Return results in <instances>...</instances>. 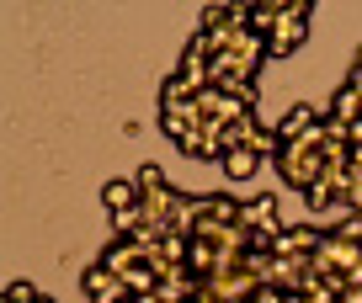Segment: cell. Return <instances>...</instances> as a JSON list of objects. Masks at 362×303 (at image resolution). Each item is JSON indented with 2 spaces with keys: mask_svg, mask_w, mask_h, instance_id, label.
<instances>
[{
  "mask_svg": "<svg viewBox=\"0 0 362 303\" xmlns=\"http://www.w3.org/2000/svg\"><path fill=\"white\" fill-rule=\"evenodd\" d=\"M80 287H86V298H90V303H128V298H134V292H128V282L117 277V271H107L102 261L80 271Z\"/></svg>",
  "mask_w": 362,
  "mask_h": 303,
  "instance_id": "3",
  "label": "cell"
},
{
  "mask_svg": "<svg viewBox=\"0 0 362 303\" xmlns=\"http://www.w3.org/2000/svg\"><path fill=\"white\" fill-rule=\"evenodd\" d=\"M102 266H107V271H117V277H128L134 266H144V250H139V245H134L128 234H117L112 245L102 250Z\"/></svg>",
  "mask_w": 362,
  "mask_h": 303,
  "instance_id": "6",
  "label": "cell"
},
{
  "mask_svg": "<svg viewBox=\"0 0 362 303\" xmlns=\"http://www.w3.org/2000/svg\"><path fill=\"white\" fill-rule=\"evenodd\" d=\"M224 170H229L235 181H250V176L261 170V155H256V149H229V155H224Z\"/></svg>",
  "mask_w": 362,
  "mask_h": 303,
  "instance_id": "8",
  "label": "cell"
},
{
  "mask_svg": "<svg viewBox=\"0 0 362 303\" xmlns=\"http://www.w3.org/2000/svg\"><path fill=\"white\" fill-rule=\"evenodd\" d=\"M351 69H362V48H357V64H351Z\"/></svg>",
  "mask_w": 362,
  "mask_h": 303,
  "instance_id": "16",
  "label": "cell"
},
{
  "mask_svg": "<svg viewBox=\"0 0 362 303\" xmlns=\"http://www.w3.org/2000/svg\"><path fill=\"white\" fill-rule=\"evenodd\" d=\"M351 170H357V176H362V149H351Z\"/></svg>",
  "mask_w": 362,
  "mask_h": 303,
  "instance_id": "14",
  "label": "cell"
},
{
  "mask_svg": "<svg viewBox=\"0 0 362 303\" xmlns=\"http://www.w3.org/2000/svg\"><path fill=\"white\" fill-rule=\"evenodd\" d=\"M37 303H54V298H37Z\"/></svg>",
  "mask_w": 362,
  "mask_h": 303,
  "instance_id": "17",
  "label": "cell"
},
{
  "mask_svg": "<svg viewBox=\"0 0 362 303\" xmlns=\"http://www.w3.org/2000/svg\"><path fill=\"white\" fill-rule=\"evenodd\" d=\"M160 128L170 133V144H181L187 133H197V128H203L197 96H192V101H160Z\"/></svg>",
  "mask_w": 362,
  "mask_h": 303,
  "instance_id": "5",
  "label": "cell"
},
{
  "mask_svg": "<svg viewBox=\"0 0 362 303\" xmlns=\"http://www.w3.org/2000/svg\"><path fill=\"white\" fill-rule=\"evenodd\" d=\"M240 229H250V234H283V224H277V197L272 191H256V197L240 202Z\"/></svg>",
  "mask_w": 362,
  "mask_h": 303,
  "instance_id": "4",
  "label": "cell"
},
{
  "mask_svg": "<svg viewBox=\"0 0 362 303\" xmlns=\"http://www.w3.org/2000/svg\"><path fill=\"white\" fill-rule=\"evenodd\" d=\"M272 165H277V176H283L288 186L309 191L315 181H325V149L320 144H283Z\"/></svg>",
  "mask_w": 362,
  "mask_h": 303,
  "instance_id": "1",
  "label": "cell"
},
{
  "mask_svg": "<svg viewBox=\"0 0 362 303\" xmlns=\"http://www.w3.org/2000/svg\"><path fill=\"white\" fill-rule=\"evenodd\" d=\"M102 202L112 208V213H128V208H139V202H144V191H139V181H107V186H102Z\"/></svg>",
  "mask_w": 362,
  "mask_h": 303,
  "instance_id": "7",
  "label": "cell"
},
{
  "mask_svg": "<svg viewBox=\"0 0 362 303\" xmlns=\"http://www.w3.org/2000/svg\"><path fill=\"white\" fill-rule=\"evenodd\" d=\"M309 0H288V11H283V22L272 27V37H267V54L272 59H288V54H298L304 48V37H309Z\"/></svg>",
  "mask_w": 362,
  "mask_h": 303,
  "instance_id": "2",
  "label": "cell"
},
{
  "mask_svg": "<svg viewBox=\"0 0 362 303\" xmlns=\"http://www.w3.org/2000/svg\"><path fill=\"white\" fill-rule=\"evenodd\" d=\"M139 191H160V186H170V181H165V170H160V165H139Z\"/></svg>",
  "mask_w": 362,
  "mask_h": 303,
  "instance_id": "12",
  "label": "cell"
},
{
  "mask_svg": "<svg viewBox=\"0 0 362 303\" xmlns=\"http://www.w3.org/2000/svg\"><path fill=\"white\" fill-rule=\"evenodd\" d=\"M128 303H160V298H155V292H139V298H128Z\"/></svg>",
  "mask_w": 362,
  "mask_h": 303,
  "instance_id": "15",
  "label": "cell"
},
{
  "mask_svg": "<svg viewBox=\"0 0 362 303\" xmlns=\"http://www.w3.org/2000/svg\"><path fill=\"white\" fill-rule=\"evenodd\" d=\"M330 117H341V123H357V117H362V90L341 85L336 101H330Z\"/></svg>",
  "mask_w": 362,
  "mask_h": 303,
  "instance_id": "9",
  "label": "cell"
},
{
  "mask_svg": "<svg viewBox=\"0 0 362 303\" xmlns=\"http://www.w3.org/2000/svg\"><path fill=\"white\" fill-rule=\"evenodd\" d=\"M336 239H346V245H362V213H346L336 229H330Z\"/></svg>",
  "mask_w": 362,
  "mask_h": 303,
  "instance_id": "11",
  "label": "cell"
},
{
  "mask_svg": "<svg viewBox=\"0 0 362 303\" xmlns=\"http://www.w3.org/2000/svg\"><path fill=\"white\" fill-rule=\"evenodd\" d=\"M351 149H362V117L351 123Z\"/></svg>",
  "mask_w": 362,
  "mask_h": 303,
  "instance_id": "13",
  "label": "cell"
},
{
  "mask_svg": "<svg viewBox=\"0 0 362 303\" xmlns=\"http://www.w3.org/2000/svg\"><path fill=\"white\" fill-rule=\"evenodd\" d=\"M341 213H362V176H357V170L346 176V191H341Z\"/></svg>",
  "mask_w": 362,
  "mask_h": 303,
  "instance_id": "10",
  "label": "cell"
}]
</instances>
